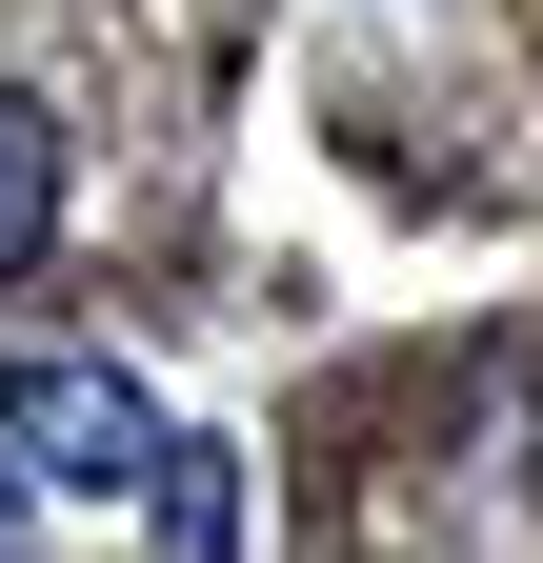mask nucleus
<instances>
[{
  "instance_id": "1",
  "label": "nucleus",
  "mask_w": 543,
  "mask_h": 563,
  "mask_svg": "<svg viewBox=\"0 0 543 563\" xmlns=\"http://www.w3.org/2000/svg\"><path fill=\"white\" fill-rule=\"evenodd\" d=\"M181 422L121 383V363H0V463L21 483H81V504H121V483H162Z\"/></svg>"
},
{
  "instance_id": "2",
  "label": "nucleus",
  "mask_w": 543,
  "mask_h": 563,
  "mask_svg": "<svg viewBox=\"0 0 543 563\" xmlns=\"http://www.w3.org/2000/svg\"><path fill=\"white\" fill-rule=\"evenodd\" d=\"M41 242H60V121H41L21 81H0V282H21Z\"/></svg>"
},
{
  "instance_id": "3",
  "label": "nucleus",
  "mask_w": 543,
  "mask_h": 563,
  "mask_svg": "<svg viewBox=\"0 0 543 563\" xmlns=\"http://www.w3.org/2000/svg\"><path fill=\"white\" fill-rule=\"evenodd\" d=\"M162 563H242V483H222V443H162Z\"/></svg>"
},
{
  "instance_id": "4",
  "label": "nucleus",
  "mask_w": 543,
  "mask_h": 563,
  "mask_svg": "<svg viewBox=\"0 0 543 563\" xmlns=\"http://www.w3.org/2000/svg\"><path fill=\"white\" fill-rule=\"evenodd\" d=\"M21 523H41V483H21V463H0V563H21Z\"/></svg>"
}]
</instances>
